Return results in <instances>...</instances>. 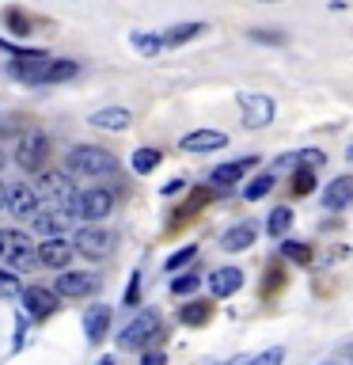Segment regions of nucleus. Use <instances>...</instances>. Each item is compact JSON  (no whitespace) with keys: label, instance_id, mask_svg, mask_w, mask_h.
<instances>
[{"label":"nucleus","instance_id":"1","mask_svg":"<svg viewBox=\"0 0 353 365\" xmlns=\"http://www.w3.org/2000/svg\"><path fill=\"white\" fill-rule=\"evenodd\" d=\"M34 194H38V202H46V210H53V213H61L73 221L76 217V187H73V179L65 175V171H42L38 182H34Z\"/></svg>","mask_w":353,"mask_h":365},{"label":"nucleus","instance_id":"2","mask_svg":"<svg viewBox=\"0 0 353 365\" xmlns=\"http://www.w3.org/2000/svg\"><path fill=\"white\" fill-rule=\"evenodd\" d=\"M65 164H68V175L102 179V175H114V171H118V156L107 153V148H99V145H76Z\"/></svg>","mask_w":353,"mask_h":365},{"label":"nucleus","instance_id":"3","mask_svg":"<svg viewBox=\"0 0 353 365\" xmlns=\"http://www.w3.org/2000/svg\"><path fill=\"white\" fill-rule=\"evenodd\" d=\"M73 251L84 255V259H91V262H102V259L114 255V232L102 228V225H84L73 236Z\"/></svg>","mask_w":353,"mask_h":365},{"label":"nucleus","instance_id":"4","mask_svg":"<svg viewBox=\"0 0 353 365\" xmlns=\"http://www.w3.org/2000/svg\"><path fill=\"white\" fill-rule=\"evenodd\" d=\"M0 259H4L8 267L27 270L38 255L31 251V236L27 232H19V228H0Z\"/></svg>","mask_w":353,"mask_h":365},{"label":"nucleus","instance_id":"5","mask_svg":"<svg viewBox=\"0 0 353 365\" xmlns=\"http://www.w3.org/2000/svg\"><path fill=\"white\" fill-rule=\"evenodd\" d=\"M156 331H159V316H156V312H141L137 319H130V324L122 327L118 350H144L148 342H152Z\"/></svg>","mask_w":353,"mask_h":365},{"label":"nucleus","instance_id":"6","mask_svg":"<svg viewBox=\"0 0 353 365\" xmlns=\"http://www.w3.org/2000/svg\"><path fill=\"white\" fill-rule=\"evenodd\" d=\"M239 110H243V125H251V130H262V125L273 122L278 103H273L266 91H243V96H239Z\"/></svg>","mask_w":353,"mask_h":365},{"label":"nucleus","instance_id":"7","mask_svg":"<svg viewBox=\"0 0 353 365\" xmlns=\"http://www.w3.org/2000/svg\"><path fill=\"white\" fill-rule=\"evenodd\" d=\"M46 156H50V141H46L42 130H31V133L19 137V145H16V164H19L23 171H38V168L46 164Z\"/></svg>","mask_w":353,"mask_h":365},{"label":"nucleus","instance_id":"8","mask_svg":"<svg viewBox=\"0 0 353 365\" xmlns=\"http://www.w3.org/2000/svg\"><path fill=\"white\" fill-rule=\"evenodd\" d=\"M114 210V190H102V187H91L76 198V217L88 225H99L102 217Z\"/></svg>","mask_w":353,"mask_h":365},{"label":"nucleus","instance_id":"9","mask_svg":"<svg viewBox=\"0 0 353 365\" xmlns=\"http://www.w3.org/2000/svg\"><path fill=\"white\" fill-rule=\"evenodd\" d=\"M95 289H99V278L91 270H61L53 285L57 297H91Z\"/></svg>","mask_w":353,"mask_h":365},{"label":"nucleus","instance_id":"10","mask_svg":"<svg viewBox=\"0 0 353 365\" xmlns=\"http://www.w3.org/2000/svg\"><path fill=\"white\" fill-rule=\"evenodd\" d=\"M73 240H65V236H50V240H42L38 244V262L42 267H50V270H68V262H73Z\"/></svg>","mask_w":353,"mask_h":365},{"label":"nucleus","instance_id":"11","mask_svg":"<svg viewBox=\"0 0 353 365\" xmlns=\"http://www.w3.org/2000/svg\"><path fill=\"white\" fill-rule=\"evenodd\" d=\"M4 205H8L11 217H23V221H31V217L38 213L42 202H38V194H34V182H16V187H8Z\"/></svg>","mask_w":353,"mask_h":365},{"label":"nucleus","instance_id":"12","mask_svg":"<svg viewBox=\"0 0 353 365\" xmlns=\"http://www.w3.org/2000/svg\"><path fill=\"white\" fill-rule=\"evenodd\" d=\"M23 308H27L31 319H46L53 316L57 308H61V297H57L53 289H42V285H31V289H23Z\"/></svg>","mask_w":353,"mask_h":365},{"label":"nucleus","instance_id":"13","mask_svg":"<svg viewBox=\"0 0 353 365\" xmlns=\"http://www.w3.org/2000/svg\"><path fill=\"white\" fill-rule=\"evenodd\" d=\"M224 145H228V133H221V130H194L179 141L182 153H216Z\"/></svg>","mask_w":353,"mask_h":365},{"label":"nucleus","instance_id":"14","mask_svg":"<svg viewBox=\"0 0 353 365\" xmlns=\"http://www.w3.org/2000/svg\"><path fill=\"white\" fill-rule=\"evenodd\" d=\"M239 285H243V270H239V267H216V270L209 274V293H213V301L232 297Z\"/></svg>","mask_w":353,"mask_h":365},{"label":"nucleus","instance_id":"15","mask_svg":"<svg viewBox=\"0 0 353 365\" xmlns=\"http://www.w3.org/2000/svg\"><path fill=\"white\" fill-rule=\"evenodd\" d=\"M258 168V156H243V160H228V164L221 168H213V175L209 182H216V187H228V182H239L247 175V171H255Z\"/></svg>","mask_w":353,"mask_h":365},{"label":"nucleus","instance_id":"16","mask_svg":"<svg viewBox=\"0 0 353 365\" xmlns=\"http://www.w3.org/2000/svg\"><path fill=\"white\" fill-rule=\"evenodd\" d=\"M255 240H258V225H255V221H239V225H232V228L221 236V247L236 255V251H247Z\"/></svg>","mask_w":353,"mask_h":365},{"label":"nucleus","instance_id":"17","mask_svg":"<svg viewBox=\"0 0 353 365\" xmlns=\"http://www.w3.org/2000/svg\"><path fill=\"white\" fill-rule=\"evenodd\" d=\"M80 76V61H73V57H50L38 76V84H65V80Z\"/></svg>","mask_w":353,"mask_h":365},{"label":"nucleus","instance_id":"18","mask_svg":"<svg viewBox=\"0 0 353 365\" xmlns=\"http://www.w3.org/2000/svg\"><path fill=\"white\" fill-rule=\"evenodd\" d=\"M323 205L327 210H346V205H353V175H338L334 182H327L323 190Z\"/></svg>","mask_w":353,"mask_h":365},{"label":"nucleus","instance_id":"19","mask_svg":"<svg viewBox=\"0 0 353 365\" xmlns=\"http://www.w3.org/2000/svg\"><path fill=\"white\" fill-rule=\"evenodd\" d=\"M65 225H68V217L53 213V210H46V205H38V213L31 217V232H38L42 240H50V236H65Z\"/></svg>","mask_w":353,"mask_h":365},{"label":"nucleus","instance_id":"20","mask_svg":"<svg viewBox=\"0 0 353 365\" xmlns=\"http://www.w3.org/2000/svg\"><path fill=\"white\" fill-rule=\"evenodd\" d=\"M91 125H95V130H107V133H122L125 125L133 122V114L125 110V107H102V110H95L88 118Z\"/></svg>","mask_w":353,"mask_h":365},{"label":"nucleus","instance_id":"21","mask_svg":"<svg viewBox=\"0 0 353 365\" xmlns=\"http://www.w3.org/2000/svg\"><path fill=\"white\" fill-rule=\"evenodd\" d=\"M110 319H114L110 304H91V312H88V319H84L88 339H91V342H102V339H107V335H110Z\"/></svg>","mask_w":353,"mask_h":365},{"label":"nucleus","instance_id":"22","mask_svg":"<svg viewBox=\"0 0 353 365\" xmlns=\"http://www.w3.org/2000/svg\"><path fill=\"white\" fill-rule=\"evenodd\" d=\"M179 319L186 327L209 324V319H213V301H186V304H179Z\"/></svg>","mask_w":353,"mask_h":365},{"label":"nucleus","instance_id":"23","mask_svg":"<svg viewBox=\"0 0 353 365\" xmlns=\"http://www.w3.org/2000/svg\"><path fill=\"white\" fill-rule=\"evenodd\" d=\"M201 31H209L201 19H190V23H175V27H167L164 34V46H182V42H190V38H198Z\"/></svg>","mask_w":353,"mask_h":365},{"label":"nucleus","instance_id":"24","mask_svg":"<svg viewBox=\"0 0 353 365\" xmlns=\"http://www.w3.org/2000/svg\"><path fill=\"white\" fill-rule=\"evenodd\" d=\"M289 228H293V210H289V205H278V210L266 217V232L285 240V236H289Z\"/></svg>","mask_w":353,"mask_h":365},{"label":"nucleus","instance_id":"25","mask_svg":"<svg viewBox=\"0 0 353 365\" xmlns=\"http://www.w3.org/2000/svg\"><path fill=\"white\" fill-rule=\"evenodd\" d=\"M4 27L11 34H19V38H27L34 31V16H27V11H19V8H4Z\"/></svg>","mask_w":353,"mask_h":365},{"label":"nucleus","instance_id":"26","mask_svg":"<svg viewBox=\"0 0 353 365\" xmlns=\"http://www.w3.org/2000/svg\"><path fill=\"white\" fill-rule=\"evenodd\" d=\"M159 160H164V153H159V148H137L130 164H133L137 175H152V171L159 168Z\"/></svg>","mask_w":353,"mask_h":365},{"label":"nucleus","instance_id":"27","mask_svg":"<svg viewBox=\"0 0 353 365\" xmlns=\"http://www.w3.org/2000/svg\"><path fill=\"white\" fill-rule=\"evenodd\" d=\"M130 42L141 57H156L164 50V38H159V34H144V31H130Z\"/></svg>","mask_w":353,"mask_h":365},{"label":"nucleus","instance_id":"28","mask_svg":"<svg viewBox=\"0 0 353 365\" xmlns=\"http://www.w3.org/2000/svg\"><path fill=\"white\" fill-rule=\"evenodd\" d=\"M273 182H278V175H273V171H262V175H255L243 187V198L247 202H258V198H266V194L273 190Z\"/></svg>","mask_w":353,"mask_h":365},{"label":"nucleus","instance_id":"29","mask_svg":"<svg viewBox=\"0 0 353 365\" xmlns=\"http://www.w3.org/2000/svg\"><path fill=\"white\" fill-rule=\"evenodd\" d=\"M281 255L289 262H296V267H307V262H312V247H307L304 240H289V236H285L281 240Z\"/></svg>","mask_w":353,"mask_h":365},{"label":"nucleus","instance_id":"30","mask_svg":"<svg viewBox=\"0 0 353 365\" xmlns=\"http://www.w3.org/2000/svg\"><path fill=\"white\" fill-rule=\"evenodd\" d=\"M293 194L296 198H307V194H315V168L300 164L293 171Z\"/></svg>","mask_w":353,"mask_h":365},{"label":"nucleus","instance_id":"31","mask_svg":"<svg viewBox=\"0 0 353 365\" xmlns=\"http://www.w3.org/2000/svg\"><path fill=\"white\" fill-rule=\"evenodd\" d=\"M209 198H213V187H201V190H194V194H190V202L182 205L179 213H175V221H186V217H194V213H198V210H201V205L209 202Z\"/></svg>","mask_w":353,"mask_h":365},{"label":"nucleus","instance_id":"32","mask_svg":"<svg viewBox=\"0 0 353 365\" xmlns=\"http://www.w3.org/2000/svg\"><path fill=\"white\" fill-rule=\"evenodd\" d=\"M198 285H201V278L186 270V274H175V278H171V293H175V297H190Z\"/></svg>","mask_w":353,"mask_h":365},{"label":"nucleus","instance_id":"33","mask_svg":"<svg viewBox=\"0 0 353 365\" xmlns=\"http://www.w3.org/2000/svg\"><path fill=\"white\" fill-rule=\"evenodd\" d=\"M194 259H198V244H186V247H179L175 255H167V262H164V267H167L171 274H175V270H182V267H186V262H194Z\"/></svg>","mask_w":353,"mask_h":365},{"label":"nucleus","instance_id":"34","mask_svg":"<svg viewBox=\"0 0 353 365\" xmlns=\"http://www.w3.org/2000/svg\"><path fill=\"white\" fill-rule=\"evenodd\" d=\"M23 293V285L16 274H8V270H0V301H16V297Z\"/></svg>","mask_w":353,"mask_h":365},{"label":"nucleus","instance_id":"35","mask_svg":"<svg viewBox=\"0 0 353 365\" xmlns=\"http://www.w3.org/2000/svg\"><path fill=\"white\" fill-rule=\"evenodd\" d=\"M247 34H251V42H266V46H285V42H289V34H285V31H266V27L247 31Z\"/></svg>","mask_w":353,"mask_h":365},{"label":"nucleus","instance_id":"36","mask_svg":"<svg viewBox=\"0 0 353 365\" xmlns=\"http://www.w3.org/2000/svg\"><path fill=\"white\" fill-rule=\"evenodd\" d=\"M122 304H125V308H137V304H141V274H130V285H125Z\"/></svg>","mask_w":353,"mask_h":365},{"label":"nucleus","instance_id":"37","mask_svg":"<svg viewBox=\"0 0 353 365\" xmlns=\"http://www.w3.org/2000/svg\"><path fill=\"white\" fill-rule=\"evenodd\" d=\"M285 361V350L281 346H273V350H262V354H255L251 361H243V365H281Z\"/></svg>","mask_w":353,"mask_h":365},{"label":"nucleus","instance_id":"38","mask_svg":"<svg viewBox=\"0 0 353 365\" xmlns=\"http://www.w3.org/2000/svg\"><path fill=\"white\" fill-rule=\"evenodd\" d=\"M300 164H304V153H289V156H281L270 171H273V175H278V171H296Z\"/></svg>","mask_w":353,"mask_h":365},{"label":"nucleus","instance_id":"39","mask_svg":"<svg viewBox=\"0 0 353 365\" xmlns=\"http://www.w3.org/2000/svg\"><path fill=\"white\" fill-rule=\"evenodd\" d=\"M141 365H167V358L159 350H152V354H144V358H141Z\"/></svg>","mask_w":353,"mask_h":365},{"label":"nucleus","instance_id":"40","mask_svg":"<svg viewBox=\"0 0 353 365\" xmlns=\"http://www.w3.org/2000/svg\"><path fill=\"white\" fill-rule=\"evenodd\" d=\"M179 190H186V179H171V182H164V194H179Z\"/></svg>","mask_w":353,"mask_h":365},{"label":"nucleus","instance_id":"41","mask_svg":"<svg viewBox=\"0 0 353 365\" xmlns=\"http://www.w3.org/2000/svg\"><path fill=\"white\" fill-rule=\"evenodd\" d=\"M95 365H118V358H114V354H102V358H99Z\"/></svg>","mask_w":353,"mask_h":365},{"label":"nucleus","instance_id":"42","mask_svg":"<svg viewBox=\"0 0 353 365\" xmlns=\"http://www.w3.org/2000/svg\"><path fill=\"white\" fill-rule=\"evenodd\" d=\"M4 198H8V190H4V182H0V205H4Z\"/></svg>","mask_w":353,"mask_h":365},{"label":"nucleus","instance_id":"43","mask_svg":"<svg viewBox=\"0 0 353 365\" xmlns=\"http://www.w3.org/2000/svg\"><path fill=\"white\" fill-rule=\"evenodd\" d=\"M0 171H4V148H0Z\"/></svg>","mask_w":353,"mask_h":365},{"label":"nucleus","instance_id":"44","mask_svg":"<svg viewBox=\"0 0 353 365\" xmlns=\"http://www.w3.org/2000/svg\"><path fill=\"white\" fill-rule=\"evenodd\" d=\"M349 156H353V148H349Z\"/></svg>","mask_w":353,"mask_h":365}]
</instances>
